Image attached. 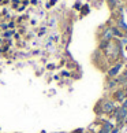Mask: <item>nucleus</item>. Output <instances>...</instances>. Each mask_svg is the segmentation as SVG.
<instances>
[{"instance_id":"1","label":"nucleus","mask_w":127,"mask_h":133,"mask_svg":"<svg viewBox=\"0 0 127 133\" xmlns=\"http://www.w3.org/2000/svg\"><path fill=\"white\" fill-rule=\"evenodd\" d=\"M127 117V107H122L120 111L118 112V121H122Z\"/></svg>"},{"instance_id":"2","label":"nucleus","mask_w":127,"mask_h":133,"mask_svg":"<svg viewBox=\"0 0 127 133\" xmlns=\"http://www.w3.org/2000/svg\"><path fill=\"white\" fill-rule=\"evenodd\" d=\"M120 66H122V65H116V66H114V67H112L111 70H109V73H108V74H109V77H115L116 74H118V73H119V70H120Z\"/></svg>"},{"instance_id":"3","label":"nucleus","mask_w":127,"mask_h":133,"mask_svg":"<svg viewBox=\"0 0 127 133\" xmlns=\"http://www.w3.org/2000/svg\"><path fill=\"white\" fill-rule=\"evenodd\" d=\"M112 110H114V104H112L111 102H107L105 104H104V111L105 112H111Z\"/></svg>"},{"instance_id":"4","label":"nucleus","mask_w":127,"mask_h":133,"mask_svg":"<svg viewBox=\"0 0 127 133\" xmlns=\"http://www.w3.org/2000/svg\"><path fill=\"white\" fill-rule=\"evenodd\" d=\"M111 36H112V30H109V32L105 33V38H108V37H111Z\"/></svg>"},{"instance_id":"5","label":"nucleus","mask_w":127,"mask_h":133,"mask_svg":"<svg viewBox=\"0 0 127 133\" xmlns=\"http://www.w3.org/2000/svg\"><path fill=\"white\" fill-rule=\"evenodd\" d=\"M120 81H127V71L124 73V76H123V77L120 78Z\"/></svg>"}]
</instances>
